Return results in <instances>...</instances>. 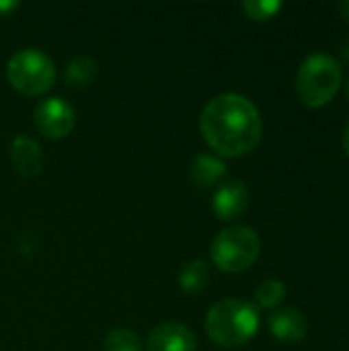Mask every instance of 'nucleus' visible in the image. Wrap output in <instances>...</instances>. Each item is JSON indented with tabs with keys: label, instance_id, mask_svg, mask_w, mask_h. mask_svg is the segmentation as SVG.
I'll return each mask as SVG.
<instances>
[{
	"label": "nucleus",
	"instance_id": "obj_1",
	"mask_svg": "<svg viewBox=\"0 0 349 351\" xmlns=\"http://www.w3.org/2000/svg\"><path fill=\"white\" fill-rule=\"evenodd\" d=\"M200 130L216 154L239 158L261 142L263 121L259 109L247 97L224 93L204 107L200 115Z\"/></svg>",
	"mask_w": 349,
	"mask_h": 351
},
{
	"label": "nucleus",
	"instance_id": "obj_2",
	"mask_svg": "<svg viewBox=\"0 0 349 351\" xmlns=\"http://www.w3.org/2000/svg\"><path fill=\"white\" fill-rule=\"evenodd\" d=\"M259 331V313L237 298L216 302L206 317V333L220 348H241Z\"/></svg>",
	"mask_w": 349,
	"mask_h": 351
},
{
	"label": "nucleus",
	"instance_id": "obj_3",
	"mask_svg": "<svg viewBox=\"0 0 349 351\" xmlns=\"http://www.w3.org/2000/svg\"><path fill=\"white\" fill-rule=\"evenodd\" d=\"M341 82L344 72L335 58L327 53H311L298 68L296 93L306 107L319 109L335 99Z\"/></svg>",
	"mask_w": 349,
	"mask_h": 351
},
{
	"label": "nucleus",
	"instance_id": "obj_4",
	"mask_svg": "<svg viewBox=\"0 0 349 351\" xmlns=\"http://www.w3.org/2000/svg\"><path fill=\"white\" fill-rule=\"evenodd\" d=\"M6 78L14 90L27 97H37L47 93L56 82L53 60L35 47L19 49L10 56L6 64Z\"/></svg>",
	"mask_w": 349,
	"mask_h": 351
},
{
	"label": "nucleus",
	"instance_id": "obj_5",
	"mask_svg": "<svg viewBox=\"0 0 349 351\" xmlns=\"http://www.w3.org/2000/svg\"><path fill=\"white\" fill-rule=\"evenodd\" d=\"M261 253V241L249 226L224 228L212 241L210 257L218 269L226 274L247 271Z\"/></svg>",
	"mask_w": 349,
	"mask_h": 351
},
{
	"label": "nucleus",
	"instance_id": "obj_6",
	"mask_svg": "<svg viewBox=\"0 0 349 351\" xmlns=\"http://www.w3.org/2000/svg\"><path fill=\"white\" fill-rule=\"evenodd\" d=\"M74 109L70 103H66L62 97H51L41 101L35 111H33V121L35 128L51 140H60L66 138L72 128H74Z\"/></svg>",
	"mask_w": 349,
	"mask_h": 351
},
{
	"label": "nucleus",
	"instance_id": "obj_7",
	"mask_svg": "<svg viewBox=\"0 0 349 351\" xmlns=\"http://www.w3.org/2000/svg\"><path fill=\"white\" fill-rule=\"evenodd\" d=\"M249 208V189L243 181H228L220 185L212 199V210L218 220L230 222L245 214Z\"/></svg>",
	"mask_w": 349,
	"mask_h": 351
},
{
	"label": "nucleus",
	"instance_id": "obj_8",
	"mask_svg": "<svg viewBox=\"0 0 349 351\" xmlns=\"http://www.w3.org/2000/svg\"><path fill=\"white\" fill-rule=\"evenodd\" d=\"M193 331L181 323H160L148 335L146 351H195Z\"/></svg>",
	"mask_w": 349,
	"mask_h": 351
},
{
	"label": "nucleus",
	"instance_id": "obj_9",
	"mask_svg": "<svg viewBox=\"0 0 349 351\" xmlns=\"http://www.w3.org/2000/svg\"><path fill=\"white\" fill-rule=\"evenodd\" d=\"M269 333L282 343H298L309 333V321L298 308H278L267 319Z\"/></svg>",
	"mask_w": 349,
	"mask_h": 351
},
{
	"label": "nucleus",
	"instance_id": "obj_10",
	"mask_svg": "<svg viewBox=\"0 0 349 351\" xmlns=\"http://www.w3.org/2000/svg\"><path fill=\"white\" fill-rule=\"evenodd\" d=\"M10 160L23 177H35L43 169L41 146L29 136H16L10 144Z\"/></svg>",
	"mask_w": 349,
	"mask_h": 351
},
{
	"label": "nucleus",
	"instance_id": "obj_11",
	"mask_svg": "<svg viewBox=\"0 0 349 351\" xmlns=\"http://www.w3.org/2000/svg\"><path fill=\"white\" fill-rule=\"evenodd\" d=\"M189 175L195 185L212 187L226 175V165L222 158H218L214 154H197L191 160Z\"/></svg>",
	"mask_w": 349,
	"mask_h": 351
},
{
	"label": "nucleus",
	"instance_id": "obj_12",
	"mask_svg": "<svg viewBox=\"0 0 349 351\" xmlns=\"http://www.w3.org/2000/svg\"><path fill=\"white\" fill-rule=\"evenodd\" d=\"M99 74V66L91 56H76L68 62L66 70H64V78L70 86L76 88H84L88 86Z\"/></svg>",
	"mask_w": 349,
	"mask_h": 351
},
{
	"label": "nucleus",
	"instance_id": "obj_13",
	"mask_svg": "<svg viewBox=\"0 0 349 351\" xmlns=\"http://www.w3.org/2000/svg\"><path fill=\"white\" fill-rule=\"evenodd\" d=\"M210 282V267L206 261L202 259H195V261H189L181 274H179V288L187 294H200L206 290Z\"/></svg>",
	"mask_w": 349,
	"mask_h": 351
},
{
	"label": "nucleus",
	"instance_id": "obj_14",
	"mask_svg": "<svg viewBox=\"0 0 349 351\" xmlns=\"http://www.w3.org/2000/svg\"><path fill=\"white\" fill-rule=\"evenodd\" d=\"M286 292L288 290H286V284L284 282H280V280H265L255 290V304L259 308L274 311V308H278L284 302Z\"/></svg>",
	"mask_w": 349,
	"mask_h": 351
},
{
	"label": "nucleus",
	"instance_id": "obj_15",
	"mask_svg": "<svg viewBox=\"0 0 349 351\" xmlns=\"http://www.w3.org/2000/svg\"><path fill=\"white\" fill-rule=\"evenodd\" d=\"M105 351H142V343L134 331L113 329L105 337Z\"/></svg>",
	"mask_w": 349,
	"mask_h": 351
},
{
	"label": "nucleus",
	"instance_id": "obj_16",
	"mask_svg": "<svg viewBox=\"0 0 349 351\" xmlns=\"http://www.w3.org/2000/svg\"><path fill=\"white\" fill-rule=\"evenodd\" d=\"M280 0H245L243 10L251 21H269L282 10Z\"/></svg>",
	"mask_w": 349,
	"mask_h": 351
},
{
	"label": "nucleus",
	"instance_id": "obj_17",
	"mask_svg": "<svg viewBox=\"0 0 349 351\" xmlns=\"http://www.w3.org/2000/svg\"><path fill=\"white\" fill-rule=\"evenodd\" d=\"M14 8H19V2H14V0H0V16H6Z\"/></svg>",
	"mask_w": 349,
	"mask_h": 351
},
{
	"label": "nucleus",
	"instance_id": "obj_18",
	"mask_svg": "<svg viewBox=\"0 0 349 351\" xmlns=\"http://www.w3.org/2000/svg\"><path fill=\"white\" fill-rule=\"evenodd\" d=\"M339 53H341L344 62H348L349 64V35H346V37L339 41Z\"/></svg>",
	"mask_w": 349,
	"mask_h": 351
},
{
	"label": "nucleus",
	"instance_id": "obj_19",
	"mask_svg": "<svg viewBox=\"0 0 349 351\" xmlns=\"http://www.w3.org/2000/svg\"><path fill=\"white\" fill-rule=\"evenodd\" d=\"M337 14H339L344 21H348L349 23V0H344V2L337 4Z\"/></svg>",
	"mask_w": 349,
	"mask_h": 351
},
{
	"label": "nucleus",
	"instance_id": "obj_20",
	"mask_svg": "<svg viewBox=\"0 0 349 351\" xmlns=\"http://www.w3.org/2000/svg\"><path fill=\"white\" fill-rule=\"evenodd\" d=\"M344 150H346V154H348L349 158V121L348 125H346V132H344Z\"/></svg>",
	"mask_w": 349,
	"mask_h": 351
},
{
	"label": "nucleus",
	"instance_id": "obj_21",
	"mask_svg": "<svg viewBox=\"0 0 349 351\" xmlns=\"http://www.w3.org/2000/svg\"><path fill=\"white\" fill-rule=\"evenodd\" d=\"M346 95H348V99H349V76H348V80H346Z\"/></svg>",
	"mask_w": 349,
	"mask_h": 351
}]
</instances>
